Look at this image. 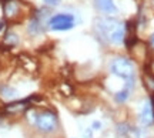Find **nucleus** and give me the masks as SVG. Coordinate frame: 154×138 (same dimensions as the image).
<instances>
[{"mask_svg":"<svg viewBox=\"0 0 154 138\" xmlns=\"http://www.w3.org/2000/svg\"><path fill=\"white\" fill-rule=\"evenodd\" d=\"M17 90L14 87H11L9 84H2L0 86V97H3L6 100H13L17 97Z\"/></svg>","mask_w":154,"mask_h":138,"instance_id":"nucleus-8","label":"nucleus"},{"mask_svg":"<svg viewBox=\"0 0 154 138\" xmlns=\"http://www.w3.org/2000/svg\"><path fill=\"white\" fill-rule=\"evenodd\" d=\"M44 3L47 6H51V7H54V6H59L60 4V2L61 0H43Z\"/></svg>","mask_w":154,"mask_h":138,"instance_id":"nucleus-15","label":"nucleus"},{"mask_svg":"<svg viewBox=\"0 0 154 138\" xmlns=\"http://www.w3.org/2000/svg\"><path fill=\"white\" fill-rule=\"evenodd\" d=\"M17 10H19V3L14 0H6L5 2V13L7 17L16 16Z\"/></svg>","mask_w":154,"mask_h":138,"instance_id":"nucleus-9","label":"nucleus"},{"mask_svg":"<svg viewBox=\"0 0 154 138\" xmlns=\"http://www.w3.org/2000/svg\"><path fill=\"white\" fill-rule=\"evenodd\" d=\"M138 121L141 122L144 127H150L154 124V108L151 105V101H146L141 105V110L138 114Z\"/></svg>","mask_w":154,"mask_h":138,"instance_id":"nucleus-5","label":"nucleus"},{"mask_svg":"<svg viewBox=\"0 0 154 138\" xmlns=\"http://www.w3.org/2000/svg\"><path fill=\"white\" fill-rule=\"evenodd\" d=\"M131 125L127 124V122H120L117 124V134L121 135V137H128L131 134Z\"/></svg>","mask_w":154,"mask_h":138,"instance_id":"nucleus-10","label":"nucleus"},{"mask_svg":"<svg viewBox=\"0 0 154 138\" xmlns=\"http://www.w3.org/2000/svg\"><path fill=\"white\" fill-rule=\"evenodd\" d=\"M2 28H5V20L0 22V32H2Z\"/></svg>","mask_w":154,"mask_h":138,"instance_id":"nucleus-18","label":"nucleus"},{"mask_svg":"<svg viewBox=\"0 0 154 138\" xmlns=\"http://www.w3.org/2000/svg\"><path fill=\"white\" fill-rule=\"evenodd\" d=\"M49 27L54 32H67L74 27V16L69 13H59L49 19Z\"/></svg>","mask_w":154,"mask_h":138,"instance_id":"nucleus-4","label":"nucleus"},{"mask_svg":"<svg viewBox=\"0 0 154 138\" xmlns=\"http://www.w3.org/2000/svg\"><path fill=\"white\" fill-rule=\"evenodd\" d=\"M97 30L100 36L106 39L111 44H121L126 40V26L121 22L111 19V17H104L99 19L97 23Z\"/></svg>","mask_w":154,"mask_h":138,"instance_id":"nucleus-1","label":"nucleus"},{"mask_svg":"<svg viewBox=\"0 0 154 138\" xmlns=\"http://www.w3.org/2000/svg\"><path fill=\"white\" fill-rule=\"evenodd\" d=\"M110 73L113 76L123 78V80H134L136 76V67L130 58L127 57H116L110 63Z\"/></svg>","mask_w":154,"mask_h":138,"instance_id":"nucleus-3","label":"nucleus"},{"mask_svg":"<svg viewBox=\"0 0 154 138\" xmlns=\"http://www.w3.org/2000/svg\"><path fill=\"white\" fill-rule=\"evenodd\" d=\"M149 73L154 76V61H151V64H150V71Z\"/></svg>","mask_w":154,"mask_h":138,"instance_id":"nucleus-16","label":"nucleus"},{"mask_svg":"<svg viewBox=\"0 0 154 138\" xmlns=\"http://www.w3.org/2000/svg\"><path fill=\"white\" fill-rule=\"evenodd\" d=\"M34 127L37 128L40 133L51 134L59 128V117L53 110H42L34 111L32 114Z\"/></svg>","mask_w":154,"mask_h":138,"instance_id":"nucleus-2","label":"nucleus"},{"mask_svg":"<svg viewBox=\"0 0 154 138\" xmlns=\"http://www.w3.org/2000/svg\"><path fill=\"white\" fill-rule=\"evenodd\" d=\"M94 6L97 10H100L104 14H109V16L117 13V7L113 0H94Z\"/></svg>","mask_w":154,"mask_h":138,"instance_id":"nucleus-7","label":"nucleus"},{"mask_svg":"<svg viewBox=\"0 0 154 138\" xmlns=\"http://www.w3.org/2000/svg\"><path fill=\"white\" fill-rule=\"evenodd\" d=\"M60 91L64 94V95H67V97H69V95H72V94H73V87L69 83H61Z\"/></svg>","mask_w":154,"mask_h":138,"instance_id":"nucleus-12","label":"nucleus"},{"mask_svg":"<svg viewBox=\"0 0 154 138\" xmlns=\"http://www.w3.org/2000/svg\"><path fill=\"white\" fill-rule=\"evenodd\" d=\"M101 127H103V124H101L100 121H97V120L91 122V130H93V131H100Z\"/></svg>","mask_w":154,"mask_h":138,"instance_id":"nucleus-13","label":"nucleus"},{"mask_svg":"<svg viewBox=\"0 0 154 138\" xmlns=\"http://www.w3.org/2000/svg\"><path fill=\"white\" fill-rule=\"evenodd\" d=\"M5 43L9 47H13V46H16L19 43V37H17V34L14 33H7L5 37Z\"/></svg>","mask_w":154,"mask_h":138,"instance_id":"nucleus-11","label":"nucleus"},{"mask_svg":"<svg viewBox=\"0 0 154 138\" xmlns=\"http://www.w3.org/2000/svg\"><path fill=\"white\" fill-rule=\"evenodd\" d=\"M150 44L153 46V49H154V33L151 34V37H150Z\"/></svg>","mask_w":154,"mask_h":138,"instance_id":"nucleus-17","label":"nucleus"},{"mask_svg":"<svg viewBox=\"0 0 154 138\" xmlns=\"http://www.w3.org/2000/svg\"><path fill=\"white\" fill-rule=\"evenodd\" d=\"M83 138H93V130L87 128V130H83Z\"/></svg>","mask_w":154,"mask_h":138,"instance_id":"nucleus-14","label":"nucleus"},{"mask_svg":"<svg viewBox=\"0 0 154 138\" xmlns=\"http://www.w3.org/2000/svg\"><path fill=\"white\" fill-rule=\"evenodd\" d=\"M133 90H134V80H127L126 84H124V87H123L120 91H117V93L114 94L116 103H119V104H124L127 100L130 98Z\"/></svg>","mask_w":154,"mask_h":138,"instance_id":"nucleus-6","label":"nucleus"}]
</instances>
